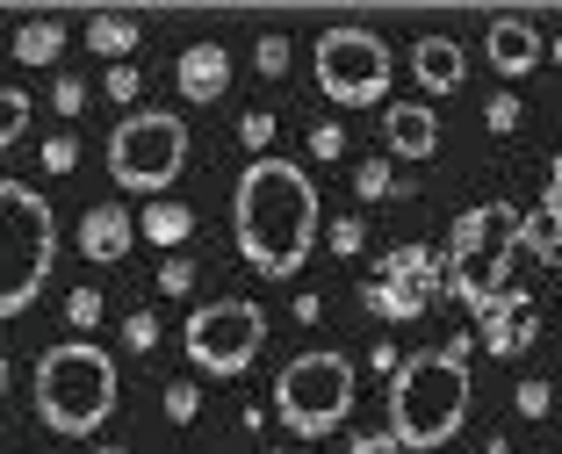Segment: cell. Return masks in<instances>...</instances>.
<instances>
[{
	"mask_svg": "<svg viewBox=\"0 0 562 454\" xmlns=\"http://www.w3.org/2000/svg\"><path fill=\"white\" fill-rule=\"evenodd\" d=\"M137 231H145L151 246L181 252V246H188V231H195V209H188V202H166V195H151V209L137 217Z\"/></svg>",
	"mask_w": 562,
	"mask_h": 454,
	"instance_id": "e0dca14e",
	"label": "cell"
},
{
	"mask_svg": "<svg viewBox=\"0 0 562 454\" xmlns=\"http://www.w3.org/2000/svg\"><path fill=\"white\" fill-rule=\"evenodd\" d=\"M483 50H491V66L505 72V80H519V72L541 66V30H533L527 15H497V22H491V44H483Z\"/></svg>",
	"mask_w": 562,
	"mask_h": 454,
	"instance_id": "5bb4252c",
	"label": "cell"
},
{
	"mask_svg": "<svg viewBox=\"0 0 562 454\" xmlns=\"http://www.w3.org/2000/svg\"><path fill=\"white\" fill-rule=\"evenodd\" d=\"M94 454H131V447H94Z\"/></svg>",
	"mask_w": 562,
	"mask_h": 454,
	"instance_id": "60d3db41",
	"label": "cell"
},
{
	"mask_svg": "<svg viewBox=\"0 0 562 454\" xmlns=\"http://www.w3.org/2000/svg\"><path fill=\"white\" fill-rule=\"evenodd\" d=\"M331 252H347V260L361 252V217H353V224H331Z\"/></svg>",
	"mask_w": 562,
	"mask_h": 454,
	"instance_id": "d590c367",
	"label": "cell"
},
{
	"mask_svg": "<svg viewBox=\"0 0 562 454\" xmlns=\"http://www.w3.org/2000/svg\"><path fill=\"white\" fill-rule=\"evenodd\" d=\"M317 224H325V202H317V181L303 173V159H252L232 188V231L246 268L267 274V282H289L303 274L317 246Z\"/></svg>",
	"mask_w": 562,
	"mask_h": 454,
	"instance_id": "6da1fadb",
	"label": "cell"
},
{
	"mask_svg": "<svg viewBox=\"0 0 562 454\" xmlns=\"http://www.w3.org/2000/svg\"><path fill=\"white\" fill-rule=\"evenodd\" d=\"M375 282L432 303V296H440V260H432L426 246H390V252H382V268H375Z\"/></svg>",
	"mask_w": 562,
	"mask_h": 454,
	"instance_id": "9a60e30c",
	"label": "cell"
},
{
	"mask_svg": "<svg viewBox=\"0 0 562 454\" xmlns=\"http://www.w3.org/2000/svg\"><path fill=\"white\" fill-rule=\"evenodd\" d=\"M173 80H181L188 109H210V101L232 94V50L224 44H188L181 66H173Z\"/></svg>",
	"mask_w": 562,
	"mask_h": 454,
	"instance_id": "4fadbf2b",
	"label": "cell"
},
{
	"mask_svg": "<svg viewBox=\"0 0 562 454\" xmlns=\"http://www.w3.org/2000/svg\"><path fill=\"white\" fill-rule=\"evenodd\" d=\"M0 397H8V361H0Z\"/></svg>",
	"mask_w": 562,
	"mask_h": 454,
	"instance_id": "ab89813d",
	"label": "cell"
},
{
	"mask_svg": "<svg viewBox=\"0 0 562 454\" xmlns=\"http://www.w3.org/2000/svg\"><path fill=\"white\" fill-rule=\"evenodd\" d=\"M311 72H317V94H325V101H339V109H368V101L390 94L397 58H390V44H382L375 30H361V22H331V30L311 44Z\"/></svg>",
	"mask_w": 562,
	"mask_h": 454,
	"instance_id": "52a82bcc",
	"label": "cell"
},
{
	"mask_svg": "<svg viewBox=\"0 0 562 454\" xmlns=\"http://www.w3.org/2000/svg\"><path fill=\"white\" fill-rule=\"evenodd\" d=\"M541 58H555V66H562V44H541Z\"/></svg>",
	"mask_w": 562,
	"mask_h": 454,
	"instance_id": "f35d334b",
	"label": "cell"
},
{
	"mask_svg": "<svg viewBox=\"0 0 562 454\" xmlns=\"http://www.w3.org/2000/svg\"><path fill=\"white\" fill-rule=\"evenodd\" d=\"M347 411H353V361H347V353L317 347V353H296V361L274 375V419L289 425L296 440L339 433Z\"/></svg>",
	"mask_w": 562,
	"mask_h": 454,
	"instance_id": "8992f818",
	"label": "cell"
},
{
	"mask_svg": "<svg viewBox=\"0 0 562 454\" xmlns=\"http://www.w3.org/2000/svg\"><path fill=\"white\" fill-rule=\"evenodd\" d=\"M361 303L375 318H418V310H426V296H404V288H390V282H361Z\"/></svg>",
	"mask_w": 562,
	"mask_h": 454,
	"instance_id": "44dd1931",
	"label": "cell"
},
{
	"mask_svg": "<svg viewBox=\"0 0 562 454\" xmlns=\"http://www.w3.org/2000/svg\"><path fill=\"white\" fill-rule=\"evenodd\" d=\"M50 101H58V116H80V101H87V87L72 80V72H58V87H50Z\"/></svg>",
	"mask_w": 562,
	"mask_h": 454,
	"instance_id": "836d02e7",
	"label": "cell"
},
{
	"mask_svg": "<svg viewBox=\"0 0 562 454\" xmlns=\"http://www.w3.org/2000/svg\"><path fill=\"white\" fill-rule=\"evenodd\" d=\"M339 151H347V130H339V123H317L311 130V159H339Z\"/></svg>",
	"mask_w": 562,
	"mask_h": 454,
	"instance_id": "1f68e13d",
	"label": "cell"
},
{
	"mask_svg": "<svg viewBox=\"0 0 562 454\" xmlns=\"http://www.w3.org/2000/svg\"><path fill=\"white\" fill-rule=\"evenodd\" d=\"M87 50H101L109 66H131V50H137V22L131 15H87Z\"/></svg>",
	"mask_w": 562,
	"mask_h": 454,
	"instance_id": "ac0fdd59",
	"label": "cell"
},
{
	"mask_svg": "<svg viewBox=\"0 0 562 454\" xmlns=\"http://www.w3.org/2000/svg\"><path fill=\"white\" fill-rule=\"evenodd\" d=\"M252 66H260L267 80H281V72H289V36H260V44H252Z\"/></svg>",
	"mask_w": 562,
	"mask_h": 454,
	"instance_id": "d4e9b609",
	"label": "cell"
},
{
	"mask_svg": "<svg viewBox=\"0 0 562 454\" xmlns=\"http://www.w3.org/2000/svg\"><path fill=\"white\" fill-rule=\"evenodd\" d=\"M513 404H519V419H548L555 389H548V383H519V389H513Z\"/></svg>",
	"mask_w": 562,
	"mask_h": 454,
	"instance_id": "83f0119b",
	"label": "cell"
},
{
	"mask_svg": "<svg viewBox=\"0 0 562 454\" xmlns=\"http://www.w3.org/2000/svg\"><path fill=\"white\" fill-rule=\"evenodd\" d=\"M22 130H30V94L22 87H0V151L15 145Z\"/></svg>",
	"mask_w": 562,
	"mask_h": 454,
	"instance_id": "603a6c76",
	"label": "cell"
},
{
	"mask_svg": "<svg viewBox=\"0 0 562 454\" xmlns=\"http://www.w3.org/2000/svg\"><path fill=\"white\" fill-rule=\"evenodd\" d=\"M58 50H66V22L36 15V22L15 30V58H22V66H58Z\"/></svg>",
	"mask_w": 562,
	"mask_h": 454,
	"instance_id": "d6986e66",
	"label": "cell"
},
{
	"mask_svg": "<svg viewBox=\"0 0 562 454\" xmlns=\"http://www.w3.org/2000/svg\"><path fill=\"white\" fill-rule=\"evenodd\" d=\"M469 347H476V339L454 332L440 353L397 361V375H390V440H397V447L440 454L447 440L462 433V419H469Z\"/></svg>",
	"mask_w": 562,
	"mask_h": 454,
	"instance_id": "7a4b0ae2",
	"label": "cell"
},
{
	"mask_svg": "<svg viewBox=\"0 0 562 454\" xmlns=\"http://www.w3.org/2000/svg\"><path fill=\"white\" fill-rule=\"evenodd\" d=\"M188 288H195V268H188L181 252H173V260L159 268V296H188Z\"/></svg>",
	"mask_w": 562,
	"mask_h": 454,
	"instance_id": "f546056e",
	"label": "cell"
},
{
	"mask_svg": "<svg viewBox=\"0 0 562 454\" xmlns=\"http://www.w3.org/2000/svg\"><path fill=\"white\" fill-rule=\"evenodd\" d=\"M519 252H533V260H562V224L548 217H519Z\"/></svg>",
	"mask_w": 562,
	"mask_h": 454,
	"instance_id": "ffe728a7",
	"label": "cell"
},
{
	"mask_svg": "<svg viewBox=\"0 0 562 454\" xmlns=\"http://www.w3.org/2000/svg\"><path fill=\"white\" fill-rule=\"evenodd\" d=\"M541 209H548V217L562 224V159H555V167H548V195H541Z\"/></svg>",
	"mask_w": 562,
	"mask_h": 454,
	"instance_id": "8d00e7d4",
	"label": "cell"
},
{
	"mask_svg": "<svg viewBox=\"0 0 562 454\" xmlns=\"http://www.w3.org/2000/svg\"><path fill=\"white\" fill-rule=\"evenodd\" d=\"M483 123H491L497 137H513L519 130V101L513 94H491V101H483Z\"/></svg>",
	"mask_w": 562,
	"mask_h": 454,
	"instance_id": "4316f807",
	"label": "cell"
},
{
	"mask_svg": "<svg viewBox=\"0 0 562 454\" xmlns=\"http://www.w3.org/2000/svg\"><path fill=\"white\" fill-rule=\"evenodd\" d=\"M238 137H246V145H252V151L267 159V137H274V116H267V109H252V116L238 123Z\"/></svg>",
	"mask_w": 562,
	"mask_h": 454,
	"instance_id": "d6a6232c",
	"label": "cell"
},
{
	"mask_svg": "<svg viewBox=\"0 0 562 454\" xmlns=\"http://www.w3.org/2000/svg\"><path fill=\"white\" fill-rule=\"evenodd\" d=\"M347 454H404V447H397V440H390V433H361V440H353Z\"/></svg>",
	"mask_w": 562,
	"mask_h": 454,
	"instance_id": "74e56055",
	"label": "cell"
},
{
	"mask_svg": "<svg viewBox=\"0 0 562 454\" xmlns=\"http://www.w3.org/2000/svg\"><path fill=\"white\" fill-rule=\"evenodd\" d=\"M412 72H418V87H426V94H454V87H462V72H469V58H462V44H454V36H418Z\"/></svg>",
	"mask_w": 562,
	"mask_h": 454,
	"instance_id": "2e32d148",
	"label": "cell"
},
{
	"mask_svg": "<svg viewBox=\"0 0 562 454\" xmlns=\"http://www.w3.org/2000/svg\"><path fill=\"white\" fill-rule=\"evenodd\" d=\"M123 339H131L137 353H151L159 347V318H151V310H131V318H123Z\"/></svg>",
	"mask_w": 562,
	"mask_h": 454,
	"instance_id": "f1b7e54d",
	"label": "cell"
},
{
	"mask_svg": "<svg viewBox=\"0 0 562 454\" xmlns=\"http://www.w3.org/2000/svg\"><path fill=\"white\" fill-rule=\"evenodd\" d=\"M58 268V217L22 181H0V318H22Z\"/></svg>",
	"mask_w": 562,
	"mask_h": 454,
	"instance_id": "277c9868",
	"label": "cell"
},
{
	"mask_svg": "<svg viewBox=\"0 0 562 454\" xmlns=\"http://www.w3.org/2000/svg\"><path fill=\"white\" fill-rule=\"evenodd\" d=\"M476 332H483V347H491L497 361H513L527 339H541V310H533L527 288H497V296L476 310Z\"/></svg>",
	"mask_w": 562,
	"mask_h": 454,
	"instance_id": "30bf717a",
	"label": "cell"
},
{
	"mask_svg": "<svg viewBox=\"0 0 562 454\" xmlns=\"http://www.w3.org/2000/svg\"><path fill=\"white\" fill-rule=\"evenodd\" d=\"M181 347H188V361H195L202 375H246L252 361H260V347H267V310L246 303V296L202 303L195 318H188Z\"/></svg>",
	"mask_w": 562,
	"mask_h": 454,
	"instance_id": "9c48e42d",
	"label": "cell"
},
{
	"mask_svg": "<svg viewBox=\"0 0 562 454\" xmlns=\"http://www.w3.org/2000/svg\"><path fill=\"white\" fill-rule=\"evenodd\" d=\"M188 167V123L173 109H137L109 130V173L137 195H166Z\"/></svg>",
	"mask_w": 562,
	"mask_h": 454,
	"instance_id": "ba28073f",
	"label": "cell"
},
{
	"mask_svg": "<svg viewBox=\"0 0 562 454\" xmlns=\"http://www.w3.org/2000/svg\"><path fill=\"white\" fill-rule=\"evenodd\" d=\"M44 167L50 173H72V167H80V145H72V137H50V145H44Z\"/></svg>",
	"mask_w": 562,
	"mask_h": 454,
	"instance_id": "e575fe53",
	"label": "cell"
},
{
	"mask_svg": "<svg viewBox=\"0 0 562 454\" xmlns=\"http://www.w3.org/2000/svg\"><path fill=\"white\" fill-rule=\"evenodd\" d=\"M382 145L397 151V159H412V167H426L432 151H440V116L418 109V101H390L382 109Z\"/></svg>",
	"mask_w": 562,
	"mask_h": 454,
	"instance_id": "7c38bea8",
	"label": "cell"
},
{
	"mask_svg": "<svg viewBox=\"0 0 562 454\" xmlns=\"http://www.w3.org/2000/svg\"><path fill=\"white\" fill-rule=\"evenodd\" d=\"M116 411V361L94 339H58L36 361V419L66 440L101 433V419Z\"/></svg>",
	"mask_w": 562,
	"mask_h": 454,
	"instance_id": "3957f363",
	"label": "cell"
},
{
	"mask_svg": "<svg viewBox=\"0 0 562 454\" xmlns=\"http://www.w3.org/2000/svg\"><path fill=\"white\" fill-rule=\"evenodd\" d=\"M195 411H202V389L195 383H173V389H166V419H173V425H188Z\"/></svg>",
	"mask_w": 562,
	"mask_h": 454,
	"instance_id": "484cf974",
	"label": "cell"
},
{
	"mask_svg": "<svg viewBox=\"0 0 562 454\" xmlns=\"http://www.w3.org/2000/svg\"><path fill=\"white\" fill-rule=\"evenodd\" d=\"M131 238H137L131 209H123V202H94V209L80 217V231H72V246H80L94 268H116L123 252H131Z\"/></svg>",
	"mask_w": 562,
	"mask_h": 454,
	"instance_id": "8fae6325",
	"label": "cell"
},
{
	"mask_svg": "<svg viewBox=\"0 0 562 454\" xmlns=\"http://www.w3.org/2000/svg\"><path fill=\"white\" fill-rule=\"evenodd\" d=\"M513 260H519V209L513 202H476V209H462V217H454V238H447V296H462L469 310H483V303L505 288Z\"/></svg>",
	"mask_w": 562,
	"mask_h": 454,
	"instance_id": "5b68a950",
	"label": "cell"
},
{
	"mask_svg": "<svg viewBox=\"0 0 562 454\" xmlns=\"http://www.w3.org/2000/svg\"><path fill=\"white\" fill-rule=\"evenodd\" d=\"M353 188H361V202H390V195H404V181L382 167V159H361V167H353Z\"/></svg>",
	"mask_w": 562,
	"mask_h": 454,
	"instance_id": "7402d4cb",
	"label": "cell"
},
{
	"mask_svg": "<svg viewBox=\"0 0 562 454\" xmlns=\"http://www.w3.org/2000/svg\"><path fill=\"white\" fill-rule=\"evenodd\" d=\"M109 94H116V101H137V94H145V72H137V58H131V66H109Z\"/></svg>",
	"mask_w": 562,
	"mask_h": 454,
	"instance_id": "4dcf8cb0",
	"label": "cell"
},
{
	"mask_svg": "<svg viewBox=\"0 0 562 454\" xmlns=\"http://www.w3.org/2000/svg\"><path fill=\"white\" fill-rule=\"evenodd\" d=\"M66 325H72V332H94V325H101V288H72V303H66Z\"/></svg>",
	"mask_w": 562,
	"mask_h": 454,
	"instance_id": "cb8c5ba5",
	"label": "cell"
}]
</instances>
